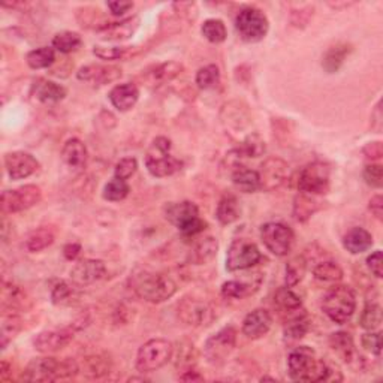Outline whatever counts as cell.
<instances>
[{"label": "cell", "instance_id": "obj_1", "mask_svg": "<svg viewBox=\"0 0 383 383\" xmlns=\"http://www.w3.org/2000/svg\"><path fill=\"white\" fill-rule=\"evenodd\" d=\"M287 371L292 380L296 382H325L338 380L335 375L342 376L334 364L317 358L316 352L308 346L295 347L287 356Z\"/></svg>", "mask_w": 383, "mask_h": 383}, {"label": "cell", "instance_id": "obj_2", "mask_svg": "<svg viewBox=\"0 0 383 383\" xmlns=\"http://www.w3.org/2000/svg\"><path fill=\"white\" fill-rule=\"evenodd\" d=\"M131 284L136 296L152 304L165 303L177 292V284L173 279L150 271H138L133 274Z\"/></svg>", "mask_w": 383, "mask_h": 383}, {"label": "cell", "instance_id": "obj_3", "mask_svg": "<svg viewBox=\"0 0 383 383\" xmlns=\"http://www.w3.org/2000/svg\"><path fill=\"white\" fill-rule=\"evenodd\" d=\"M322 310L334 324H346L356 310L354 291L345 284L333 286L322 298Z\"/></svg>", "mask_w": 383, "mask_h": 383}, {"label": "cell", "instance_id": "obj_4", "mask_svg": "<svg viewBox=\"0 0 383 383\" xmlns=\"http://www.w3.org/2000/svg\"><path fill=\"white\" fill-rule=\"evenodd\" d=\"M174 346L165 338H152L138 350L135 367L140 373H153L173 359Z\"/></svg>", "mask_w": 383, "mask_h": 383}, {"label": "cell", "instance_id": "obj_5", "mask_svg": "<svg viewBox=\"0 0 383 383\" xmlns=\"http://www.w3.org/2000/svg\"><path fill=\"white\" fill-rule=\"evenodd\" d=\"M236 29L243 41L254 42L262 41L270 30V21L261 9L254 6L243 8L236 18Z\"/></svg>", "mask_w": 383, "mask_h": 383}, {"label": "cell", "instance_id": "obj_6", "mask_svg": "<svg viewBox=\"0 0 383 383\" xmlns=\"http://www.w3.org/2000/svg\"><path fill=\"white\" fill-rule=\"evenodd\" d=\"M329 177H331V169L324 162L308 164L301 169L298 175V190L308 195H325L329 189Z\"/></svg>", "mask_w": 383, "mask_h": 383}, {"label": "cell", "instance_id": "obj_7", "mask_svg": "<svg viewBox=\"0 0 383 383\" xmlns=\"http://www.w3.org/2000/svg\"><path fill=\"white\" fill-rule=\"evenodd\" d=\"M261 240L275 256H286L294 246V231L280 222H268L261 226Z\"/></svg>", "mask_w": 383, "mask_h": 383}, {"label": "cell", "instance_id": "obj_8", "mask_svg": "<svg viewBox=\"0 0 383 383\" xmlns=\"http://www.w3.org/2000/svg\"><path fill=\"white\" fill-rule=\"evenodd\" d=\"M262 261V253L258 246L252 241L237 238L231 243L226 253V270L243 271L249 270Z\"/></svg>", "mask_w": 383, "mask_h": 383}, {"label": "cell", "instance_id": "obj_9", "mask_svg": "<svg viewBox=\"0 0 383 383\" xmlns=\"http://www.w3.org/2000/svg\"><path fill=\"white\" fill-rule=\"evenodd\" d=\"M237 343V331L233 326L222 328L220 331L212 334L204 345V356L211 366H220L225 363L232 354Z\"/></svg>", "mask_w": 383, "mask_h": 383}, {"label": "cell", "instance_id": "obj_10", "mask_svg": "<svg viewBox=\"0 0 383 383\" xmlns=\"http://www.w3.org/2000/svg\"><path fill=\"white\" fill-rule=\"evenodd\" d=\"M42 199V190L39 186L26 185L18 189L5 190L2 194V211L5 215L26 211L38 205Z\"/></svg>", "mask_w": 383, "mask_h": 383}, {"label": "cell", "instance_id": "obj_11", "mask_svg": "<svg viewBox=\"0 0 383 383\" xmlns=\"http://www.w3.org/2000/svg\"><path fill=\"white\" fill-rule=\"evenodd\" d=\"M178 319L187 326H202L212 321L211 307L194 296H185L177 305Z\"/></svg>", "mask_w": 383, "mask_h": 383}, {"label": "cell", "instance_id": "obj_12", "mask_svg": "<svg viewBox=\"0 0 383 383\" xmlns=\"http://www.w3.org/2000/svg\"><path fill=\"white\" fill-rule=\"evenodd\" d=\"M60 363L57 358L52 356H41L34 358L27 364L26 370L23 371V379L24 382H55L60 380Z\"/></svg>", "mask_w": 383, "mask_h": 383}, {"label": "cell", "instance_id": "obj_13", "mask_svg": "<svg viewBox=\"0 0 383 383\" xmlns=\"http://www.w3.org/2000/svg\"><path fill=\"white\" fill-rule=\"evenodd\" d=\"M258 174L261 180V189L273 192L287 182V178H289V165L283 159L270 157L261 165V171Z\"/></svg>", "mask_w": 383, "mask_h": 383}, {"label": "cell", "instance_id": "obj_14", "mask_svg": "<svg viewBox=\"0 0 383 383\" xmlns=\"http://www.w3.org/2000/svg\"><path fill=\"white\" fill-rule=\"evenodd\" d=\"M73 340V331L71 328L50 329L42 331L34 338V347L41 354H55L65 349Z\"/></svg>", "mask_w": 383, "mask_h": 383}, {"label": "cell", "instance_id": "obj_15", "mask_svg": "<svg viewBox=\"0 0 383 383\" xmlns=\"http://www.w3.org/2000/svg\"><path fill=\"white\" fill-rule=\"evenodd\" d=\"M145 166L147 171L153 177L164 178L177 174L183 168V162L169 153H162L150 148V152L145 156Z\"/></svg>", "mask_w": 383, "mask_h": 383}, {"label": "cell", "instance_id": "obj_16", "mask_svg": "<svg viewBox=\"0 0 383 383\" xmlns=\"http://www.w3.org/2000/svg\"><path fill=\"white\" fill-rule=\"evenodd\" d=\"M39 168L36 159L26 152H13L5 154V169L10 180H24L34 175Z\"/></svg>", "mask_w": 383, "mask_h": 383}, {"label": "cell", "instance_id": "obj_17", "mask_svg": "<svg viewBox=\"0 0 383 383\" xmlns=\"http://www.w3.org/2000/svg\"><path fill=\"white\" fill-rule=\"evenodd\" d=\"M106 267L99 259H82L71 270V280L75 286H89L103 279Z\"/></svg>", "mask_w": 383, "mask_h": 383}, {"label": "cell", "instance_id": "obj_18", "mask_svg": "<svg viewBox=\"0 0 383 383\" xmlns=\"http://www.w3.org/2000/svg\"><path fill=\"white\" fill-rule=\"evenodd\" d=\"M140 27V17L132 15L129 18H124L120 21H114V23L102 24L96 34L102 41L108 42H122L129 39L135 35V31Z\"/></svg>", "mask_w": 383, "mask_h": 383}, {"label": "cell", "instance_id": "obj_19", "mask_svg": "<svg viewBox=\"0 0 383 383\" xmlns=\"http://www.w3.org/2000/svg\"><path fill=\"white\" fill-rule=\"evenodd\" d=\"M220 119L226 129H231L233 132H241L250 124L252 117L249 113V106L246 103H243L240 101H231L223 105Z\"/></svg>", "mask_w": 383, "mask_h": 383}, {"label": "cell", "instance_id": "obj_20", "mask_svg": "<svg viewBox=\"0 0 383 383\" xmlns=\"http://www.w3.org/2000/svg\"><path fill=\"white\" fill-rule=\"evenodd\" d=\"M77 77L80 81L105 86L122 77V68L114 65H87L77 72Z\"/></svg>", "mask_w": 383, "mask_h": 383}, {"label": "cell", "instance_id": "obj_21", "mask_svg": "<svg viewBox=\"0 0 383 383\" xmlns=\"http://www.w3.org/2000/svg\"><path fill=\"white\" fill-rule=\"evenodd\" d=\"M273 325V317L268 310L265 308H256L250 312L243 321L241 331L247 338L258 340L263 335H267Z\"/></svg>", "mask_w": 383, "mask_h": 383}, {"label": "cell", "instance_id": "obj_22", "mask_svg": "<svg viewBox=\"0 0 383 383\" xmlns=\"http://www.w3.org/2000/svg\"><path fill=\"white\" fill-rule=\"evenodd\" d=\"M165 219L174 225L175 228H182L183 225L192 219L199 216V210L196 204L190 201H182V202H169L164 207Z\"/></svg>", "mask_w": 383, "mask_h": 383}, {"label": "cell", "instance_id": "obj_23", "mask_svg": "<svg viewBox=\"0 0 383 383\" xmlns=\"http://www.w3.org/2000/svg\"><path fill=\"white\" fill-rule=\"evenodd\" d=\"M108 98L117 111L126 113L132 110L136 105L138 99H140V90H138V87L133 82H124L115 86L110 92Z\"/></svg>", "mask_w": 383, "mask_h": 383}, {"label": "cell", "instance_id": "obj_24", "mask_svg": "<svg viewBox=\"0 0 383 383\" xmlns=\"http://www.w3.org/2000/svg\"><path fill=\"white\" fill-rule=\"evenodd\" d=\"M262 277L258 274V277H252V280H229L223 283L222 295L228 300H243V298L250 296L259 289Z\"/></svg>", "mask_w": 383, "mask_h": 383}, {"label": "cell", "instance_id": "obj_25", "mask_svg": "<svg viewBox=\"0 0 383 383\" xmlns=\"http://www.w3.org/2000/svg\"><path fill=\"white\" fill-rule=\"evenodd\" d=\"M34 96L42 103H57L65 99L66 89L55 81L39 78L34 84Z\"/></svg>", "mask_w": 383, "mask_h": 383}, {"label": "cell", "instance_id": "obj_26", "mask_svg": "<svg viewBox=\"0 0 383 383\" xmlns=\"http://www.w3.org/2000/svg\"><path fill=\"white\" fill-rule=\"evenodd\" d=\"M87 147L78 138L68 140L62 148V159L69 168L78 169L82 168L87 162Z\"/></svg>", "mask_w": 383, "mask_h": 383}, {"label": "cell", "instance_id": "obj_27", "mask_svg": "<svg viewBox=\"0 0 383 383\" xmlns=\"http://www.w3.org/2000/svg\"><path fill=\"white\" fill-rule=\"evenodd\" d=\"M219 250V243L215 237H205L201 238L194 249L189 252L187 256V262L194 263V265H204L208 263L210 261H212L216 258Z\"/></svg>", "mask_w": 383, "mask_h": 383}, {"label": "cell", "instance_id": "obj_28", "mask_svg": "<svg viewBox=\"0 0 383 383\" xmlns=\"http://www.w3.org/2000/svg\"><path fill=\"white\" fill-rule=\"evenodd\" d=\"M111 367L113 363L108 355L96 354L84 358L82 367L80 366V371L89 379H102L106 375H110Z\"/></svg>", "mask_w": 383, "mask_h": 383}, {"label": "cell", "instance_id": "obj_29", "mask_svg": "<svg viewBox=\"0 0 383 383\" xmlns=\"http://www.w3.org/2000/svg\"><path fill=\"white\" fill-rule=\"evenodd\" d=\"M345 249L352 254H361L373 246V236L364 228H352L343 238Z\"/></svg>", "mask_w": 383, "mask_h": 383}, {"label": "cell", "instance_id": "obj_30", "mask_svg": "<svg viewBox=\"0 0 383 383\" xmlns=\"http://www.w3.org/2000/svg\"><path fill=\"white\" fill-rule=\"evenodd\" d=\"M352 52V45L346 42H340L334 47L329 48L322 57V68L328 73H335L345 65V60Z\"/></svg>", "mask_w": 383, "mask_h": 383}, {"label": "cell", "instance_id": "obj_31", "mask_svg": "<svg viewBox=\"0 0 383 383\" xmlns=\"http://www.w3.org/2000/svg\"><path fill=\"white\" fill-rule=\"evenodd\" d=\"M329 346L347 364H352L354 359L356 358L354 338L349 333L338 331L331 334V337H329Z\"/></svg>", "mask_w": 383, "mask_h": 383}, {"label": "cell", "instance_id": "obj_32", "mask_svg": "<svg viewBox=\"0 0 383 383\" xmlns=\"http://www.w3.org/2000/svg\"><path fill=\"white\" fill-rule=\"evenodd\" d=\"M232 183L244 194H254L261 190V180L258 171L246 166H237L232 171Z\"/></svg>", "mask_w": 383, "mask_h": 383}, {"label": "cell", "instance_id": "obj_33", "mask_svg": "<svg viewBox=\"0 0 383 383\" xmlns=\"http://www.w3.org/2000/svg\"><path fill=\"white\" fill-rule=\"evenodd\" d=\"M319 210H321V202H319L313 195L300 192V195H296L294 199L292 215L296 222H307Z\"/></svg>", "mask_w": 383, "mask_h": 383}, {"label": "cell", "instance_id": "obj_34", "mask_svg": "<svg viewBox=\"0 0 383 383\" xmlns=\"http://www.w3.org/2000/svg\"><path fill=\"white\" fill-rule=\"evenodd\" d=\"M310 326L307 315L303 310H298L289 315V319L284 322V337L291 340L303 338Z\"/></svg>", "mask_w": 383, "mask_h": 383}, {"label": "cell", "instance_id": "obj_35", "mask_svg": "<svg viewBox=\"0 0 383 383\" xmlns=\"http://www.w3.org/2000/svg\"><path fill=\"white\" fill-rule=\"evenodd\" d=\"M216 217L222 225H231V223L237 222L240 217V205L238 199L233 195H225L217 204Z\"/></svg>", "mask_w": 383, "mask_h": 383}, {"label": "cell", "instance_id": "obj_36", "mask_svg": "<svg viewBox=\"0 0 383 383\" xmlns=\"http://www.w3.org/2000/svg\"><path fill=\"white\" fill-rule=\"evenodd\" d=\"M56 236L55 232L48 228H38L35 231H31L24 243V247L30 252V253H38L45 250L47 247H50L52 243H55Z\"/></svg>", "mask_w": 383, "mask_h": 383}, {"label": "cell", "instance_id": "obj_37", "mask_svg": "<svg viewBox=\"0 0 383 383\" xmlns=\"http://www.w3.org/2000/svg\"><path fill=\"white\" fill-rule=\"evenodd\" d=\"M21 329V319L15 312H3L2 324H0V346L2 350L13 342V338L20 333Z\"/></svg>", "mask_w": 383, "mask_h": 383}, {"label": "cell", "instance_id": "obj_38", "mask_svg": "<svg viewBox=\"0 0 383 383\" xmlns=\"http://www.w3.org/2000/svg\"><path fill=\"white\" fill-rule=\"evenodd\" d=\"M26 62L31 69H47L55 65L56 51L52 47H39L27 52Z\"/></svg>", "mask_w": 383, "mask_h": 383}, {"label": "cell", "instance_id": "obj_39", "mask_svg": "<svg viewBox=\"0 0 383 383\" xmlns=\"http://www.w3.org/2000/svg\"><path fill=\"white\" fill-rule=\"evenodd\" d=\"M274 304L277 305L280 310L284 312L286 315H291V313L301 310V305H303L301 298L287 286L280 287V289H277V292H275Z\"/></svg>", "mask_w": 383, "mask_h": 383}, {"label": "cell", "instance_id": "obj_40", "mask_svg": "<svg viewBox=\"0 0 383 383\" xmlns=\"http://www.w3.org/2000/svg\"><path fill=\"white\" fill-rule=\"evenodd\" d=\"M265 150H267V145H265L263 138L258 132H252L244 138L237 148V153L241 157H261Z\"/></svg>", "mask_w": 383, "mask_h": 383}, {"label": "cell", "instance_id": "obj_41", "mask_svg": "<svg viewBox=\"0 0 383 383\" xmlns=\"http://www.w3.org/2000/svg\"><path fill=\"white\" fill-rule=\"evenodd\" d=\"M201 34L211 44H222L228 38V30L225 23L219 18L205 20L201 27Z\"/></svg>", "mask_w": 383, "mask_h": 383}, {"label": "cell", "instance_id": "obj_42", "mask_svg": "<svg viewBox=\"0 0 383 383\" xmlns=\"http://www.w3.org/2000/svg\"><path fill=\"white\" fill-rule=\"evenodd\" d=\"M81 44L82 39L77 31H60L52 38V48L62 52V55H71V52L77 51Z\"/></svg>", "mask_w": 383, "mask_h": 383}, {"label": "cell", "instance_id": "obj_43", "mask_svg": "<svg viewBox=\"0 0 383 383\" xmlns=\"http://www.w3.org/2000/svg\"><path fill=\"white\" fill-rule=\"evenodd\" d=\"M315 279L325 283H337L343 279V270L333 261L319 262L313 268Z\"/></svg>", "mask_w": 383, "mask_h": 383}, {"label": "cell", "instance_id": "obj_44", "mask_svg": "<svg viewBox=\"0 0 383 383\" xmlns=\"http://www.w3.org/2000/svg\"><path fill=\"white\" fill-rule=\"evenodd\" d=\"M129 192H131V187L126 183V180L114 177L105 185L102 196H103V199L110 201V202H120L124 198H127Z\"/></svg>", "mask_w": 383, "mask_h": 383}, {"label": "cell", "instance_id": "obj_45", "mask_svg": "<svg viewBox=\"0 0 383 383\" xmlns=\"http://www.w3.org/2000/svg\"><path fill=\"white\" fill-rule=\"evenodd\" d=\"M307 261L303 256H296L291 259L286 265V277L284 283L287 287H294L300 283L305 274Z\"/></svg>", "mask_w": 383, "mask_h": 383}, {"label": "cell", "instance_id": "obj_46", "mask_svg": "<svg viewBox=\"0 0 383 383\" xmlns=\"http://www.w3.org/2000/svg\"><path fill=\"white\" fill-rule=\"evenodd\" d=\"M359 324L367 331H376L382 324V307L379 304H367L361 313Z\"/></svg>", "mask_w": 383, "mask_h": 383}, {"label": "cell", "instance_id": "obj_47", "mask_svg": "<svg viewBox=\"0 0 383 383\" xmlns=\"http://www.w3.org/2000/svg\"><path fill=\"white\" fill-rule=\"evenodd\" d=\"M195 81L198 84V87L202 90L216 87L220 81V71L216 65H207L196 72Z\"/></svg>", "mask_w": 383, "mask_h": 383}, {"label": "cell", "instance_id": "obj_48", "mask_svg": "<svg viewBox=\"0 0 383 383\" xmlns=\"http://www.w3.org/2000/svg\"><path fill=\"white\" fill-rule=\"evenodd\" d=\"M182 72H183L182 63L166 62V63H162V65H159V66L154 68L152 77L156 81L164 82V81H171V80L177 78Z\"/></svg>", "mask_w": 383, "mask_h": 383}, {"label": "cell", "instance_id": "obj_49", "mask_svg": "<svg viewBox=\"0 0 383 383\" xmlns=\"http://www.w3.org/2000/svg\"><path fill=\"white\" fill-rule=\"evenodd\" d=\"M75 296V289L68 282H57L51 291V301L56 305H68Z\"/></svg>", "mask_w": 383, "mask_h": 383}, {"label": "cell", "instance_id": "obj_50", "mask_svg": "<svg viewBox=\"0 0 383 383\" xmlns=\"http://www.w3.org/2000/svg\"><path fill=\"white\" fill-rule=\"evenodd\" d=\"M136 169H138V161L135 157H123L115 164L114 177L127 180L136 173Z\"/></svg>", "mask_w": 383, "mask_h": 383}, {"label": "cell", "instance_id": "obj_51", "mask_svg": "<svg viewBox=\"0 0 383 383\" xmlns=\"http://www.w3.org/2000/svg\"><path fill=\"white\" fill-rule=\"evenodd\" d=\"M129 48L126 47H101V45H96L93 48V55L101 59V60H119L122 57L126 56V52Z\"/></svg>", "mask_w": 383, "mask_h": 383}, {"label": "cell", "instance_id": "obj_52", "mask_svg": "<svg viewBox=\"0 0 383 383\" xmlns=\"http://www.w3.org/2000/svg\"><path fill=\"white\" fill-rule=\"evenodd\" d=\"M363 177L366 183L375 189H380L383 185V168L379 164H370L364 168Z\"/></svg>", "mask_w": 383, "mask_h": 383}, {"label": "cell", "instance_id": "obj_53", "mask_svg": "<svg viewBox=\"0 0 383 383\" xmlns=\"http://www.w3.org/2000/svg\"><path fill=\"white\" fill-rule=\"evenodd\" d=\"M361 343L367 352L380 356L382 354V333L380 331H368L361 338Z\"/></svg>", "mask_w": 383, "mask_h": 383}, {"label": "cell", "instance_id": "obj_54", "mask_svg": "<svg viewBox=\"0 0 383 383\" xmlns=\"http://www.w3.org/2000/svg\"><path fill=\"white\" fill-rule=\"evenodd\" d=\"M207 229V222L202 220L199 216L189 220L186 225H183L182 228H180V232L183 233V236L186 237H195L198 236V233L204 232Z\"/></svg>", "mask_w": 383, "mask_h": 383}, {"label": "cell", "instance_id": "obj_55", "mask_svg": "<svg viewBox=\"0 0 383 383\" xmlns=\"http://www.w3.org/2000/svg\"><path fill=\"white\" fill-rule=\"evenodd\" d=\"M382 265H383V258H382V252L376 250L370 254L367 258V267L371 271V274L377 279L383 277V271H382Z\"/></svg>", "mask_w": 383, "mask_h": 383}, {"label": "cell", "instance_id": "obj_56", "mask_svg": "<svg viewBox=\"0 0 383 383\" xmlns=\"http://www.w3.org/2000/svg\"><path fill=\"white\" fill-rule=\"evenodd\" d=\"M192 352H195L194 345L182 343V347H180V352H178V364L186 366L187 370H190L192 364L195 363V356H192Z\"/></svg>", "mask_w": 383, "mask_h": 383}, {"label": "cell", "instance_id": "obj_57", "mask_svg": "<svg viewBox=\"0 0 383 383\" xmlns=\"http://www.w3.org/2000/svg\"><path fill=\"white\" fill-rule=\"evenodd\" d=\"M364 156L368 159V161L375 162V161H379V159L383 156V147H382V143L380 141H375V143H368L364 150H363Z\"/></svg>", "mask_w": 383, "mask_h": 383}, {"label": "cell", "instance_id": "obj_58", "mask_svg": "<svg viewBox=\"0 0 383 383\" xmlns=\"http://www.w3.org/2000/svg\"><path fill=\"white\" fill-rule=\"evenodd\" d=\"M368 208L371 211V215H373L377 220H383V196L382 195H376L371 198Z\"/></svg>", "mask_w": 383, "mask_h": 383}, {"label": "cell", "instance_id": "obj_59", "mask_svg": "<svg viewBox=\"0 0 383 383\" xmlns=\"http://www.w3.org/2000/svg\"><path fill=\"white\" fill-rule=\"evenodd\" d=\"M133 8V3L132 2H108V9L111 10V14L115 15V17H120V15H124L127 10Z\"/></svg>", "mask_w": 383, "mask_h": 383}, {"label": "cell", "instance_id": "obj_60", "mask_svg": "<svg viewBox=\"0 0 383 383\" xmlns=\"http://www.w3.org/2000/svg\"><path fill=\"white\" fill-rule=\"evenodd\" d=\"M80 253H81V246L78 243H69L63 247V254H65V258L68 261H75Z\"/></svg>", "mask_w": 383, "mask_h": 383}, {"label": "cell", "instance_id": "obj_61", "mask_svg": "<svg viewBox=\"0 0 383 383\" xmlns=\"http://www.w3.org/2000/svg\"><path fill=\"white\" fill-rule=\"evenodd\" d=\"M180 380H183V382H194V380H198V382H201V380H204V377H202L199 373H198V371H195L194 368H190V370H186L185 371V375H182V376H180Z\"/></svg>", "mask_w": 383, "mask_h": 383}, {"label": "cell", "instance_id": "obj_62", "mask_svg": "<svg viewBox=\"0 0 383 383\" xmlns=\"http://www.w3.org/2000/svg\"><path fill=\"white\" fill-rule=\"evenodd\" d=\"M371 117H377V120H376V127H375V129L379 132L380 131V127H382V110H380V102L376 105V110H375V113L373 114H371Z\"/></svg>", "mask_w": 383, "mask_h": 383}]
</instances>
